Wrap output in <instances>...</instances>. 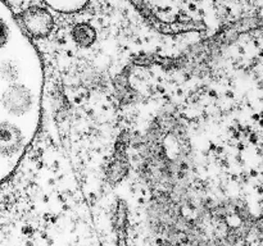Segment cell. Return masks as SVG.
Segmentation results:
<instances>
[{
  "label": "cell",
  "instance_id": "5b68a950",
  "mask_svg": "<svg viewBox=\"0 0 263 246\" xmlns=\"http://www.w3.org/2000/svg\"><path fill=\"white\" fill-rule=\"evenodd\" d=\"M20 64L13 59H7L0 63V78L3 81L8 82V84L17 82V79L20 78Z\"/></svg>",
  "mask_w": 263,
  "mask_h": 246
},
{
  "label": "cell",
  "instance_id": "7a4b0ae2",
  "mask_svg": "<svg viewBox=\"0 0 263 246\" xmlns=\"http://www.w3.org/2000/svg\"><path fill=\"white\" fill-rule=\"evenodd\" d=\"M0 101L8 114L22 117L32 110L35 105V94L27 85L13 82L4 90Z\"/></svg>",
  "mask_w": 263,
  "mask_h": 246
},
{
  "label": "cell",
  "instance_id": "6da1fadb",
  "mask_svg": "<svg viewBox=\"0 0 263 246\" xmlns=\"http://www.w3.org/2000/svg\"><path fill=\"white\" fill-rule=\"evenodd\" d=\"M13 14L23 31L36 40L48 37L55 28L54 15L41 5H26Z\"/></svg>",
  "mask_w": 263,
  "mask_h": 246
},
{
  "label": "cell",
  "instance_id": "3957f363",
  "mask_svg": "<svg viewBox=\"0 0 263 246\" xmlns=\"http://www.w3.org/2000/svg\"><path fill=\"white\" fill-rule=\"evenodd\" d=\"M25 146V135L17 125L8 120L0 122V156L14 158Z\"/></svg>",
  "mask_w": 263,
  "mask_h": 246
},
{
  "label": "cell",
  "instance_id": "8992f818",
  "mask_svg": "<svg viewBox=\"0 0 263 246\" xmlns=\"http://www.w3.org/2000/svg\"><path fill=\"white\" fill-rule=\"evenodd\" d=\"M9 26L7 25V22H5L2 17H0V49H3L7 45L8 41H9Z\"/></svg>",
  "mask_w": 263,
  "mask_h": 246
},
{
  "label": "cell",
  "instance_id": "277c9868",
  "mask_svg": "<svg viewBox=\"0 0 263 246\" xmlns=\"http://www.w3.org/2000/svg\"><path fill=\"white\" fill-rule=\"evenodd\" d=\"M69 37L80 48H89L98 38L97 27L89 20H74V22L71 23Z\"/></svg>",
  "mask_w": 263,
  "mask_h": 246
}]
</instances>
